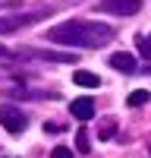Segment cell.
<instances>
[{
	"label": "cell",
	"mask_w": 151,
	"mask_h": 158,
	"mask_svg": "<svg viewBox=\"0 0 151 158\" xmlns=\"http://www.w3.org/2000/svg\"><path fill=\"white\" fill-rule=\"evenodd\" d=\"M76 149H79V152H82V155H85V152H88V130H85V127H82V130H79V133H76Z\"/></svg>",
	"instance_id": "11"
},
{
	"label": "cell",
	"mask_w": 151,
	"mask_h": 158,
	"mask_svg": "<svg viewBox=\"0 0 151 158\" xmlns=\"http://www.w3.org/2000/svg\"><path fill=\"white\" fill-rule=\"evenodd\" d=\"M113 25L107 22H85V19H69V22H57L47 29V41L66 44V48H104L113 41Z\"/></svg>",
	"instance_id": "1"
},
{
	"label": "cell",
	"mask_w": 151,
	"mask_h": 158,
	"mask_svg": "<svg viewBox=\"0 0 151 158\" xmlns=\"http://www.w3.org/2000/svg\"><path fill=\"white\" fill-rule=\"evenodd\" d=\"M138 54L145 57V63H151V41L148 38H138Z\"/></svg>",
	"instance_id": "12"
},
{
	"label": "cell",
	"mask_w": 151,
	"mask_h": 158,
	"mask_svg": "<svg viewBox=\"0 0 151 158\" xmlns=\"http://www.w3.org/2000/svg\"><path fill=\"white\" fill-rule=\"evenodd\" d=\"M0 127H3L6 133L19 136V133H25L29 120H25V114L16 108V104H0Z\"/></svg>",
	"instance_id": "2"
},
{
	"label": "cell",
	"mask_w": 151,
	"mask_h": 158,
	"mask_svg": "<svg viewBox=\"0 0 151 158\" xmlns=\"http://www.w3.org/2000/svg\"><path fill=\"white\" fill-rule=\"evenodd\" d=\"M50 158H72V149H66V146H57L54 152H50Z\"/></svg>",
	"instance_id": "13"
},
{
	"label": "cell",
	"mask_w": 151,
	"mask_h": 158,
	"mask_svg": "<svg viewBox=\"0 0 151 158\" xmlns=\"http://www.w3.org/2000/svg\"><path fill=\"white\" fill-rule=\"evenodd\" d=\"M29 57H38V60H50V63H76V54H63V51H25Z\"/></svg>",
	"instance_id": "6"
},
{
	"label": "cell",
	"mask_w": 151,
	"mask_h": 158,
	"mask_svg": "<svg viewBox=\"0 0 151 158\" xmlns=\"http://www.w3.org/2000/svg\"><path fill=\"white\" fill-rule=\"evenodd\" d=\"M0 57H3V60H10V57H13V51H6L3 44H0Z\"/></svg>",
	"instance_id": "15"
},
{
	"label": "cell",
	"mask_w": 151,
	"mask_h": 158,
	"mask_svg": "<svg viewBox=\"0 0 151 158\" xmlns=\"http://www.w3.org/2000/svg\"><path fill=\"white\" fill-rule=\"evenodd\" d=\"M0 6H16V3H0Z\"/></svg>",
	"instance_id": "16"
},
{
	"label": "cell",
	"mask_w": 151,
	"mask_h": 158,
	"mask_svg": "<svg viewBox=\"0 0 151 158\" xmlns=\"http://www.w3.org/2000/svg\"><path fill=\"white\" fill-rule=\"evenodd\" d=\"M98 136H101V139H113V136H117V120H113V117H107V120L101 123Z\"/></svg>",
	"instance_id": "10"
},
{
	"label": "cell",
	"mask_w": 151,
	"mask_h": 158,
	"mask_svg": "<svg viewBox=\"0 0 151 158\" xmlns=\"http://www.w3.org/2000/svg\"><path fill=\"white\" fill-rule=\"evenodd\" d=\"M69 114L76 117V120H91L95 117V101L91 98H72V104H69Z\"/></svg>",
	"instance_id": "5"
},
{
	"label": "cell",
	"mask_w": 151,
	"mask_h": 158,
	"mask_svg": "<svg viewBox=\"0 0 151 158\" xmlns=\"http://www.w3.org/2000/svg\"><path fill=\"white\" fill-rule=\"evenodd\" d=\"M148 92L145 89H135V92H129V98H126V101H129V108H142V104H148Z\"/></svg>",
	"instance_id": "9"
},
{
	"label": "cell",
	"mask_w": 151,
	"mask_h": 158,
	"mask_svg": "<svg viewBox=\"0 0 151 158\" xmlns=\"http://www.w3.org/2000/svg\"><path fill=\"white\" fill-rule=\"evenodd\" d=\"M47 10H38V13H19V16H0V35H10V32H19L25 25H32L38 19H44Z\"/></svg>",
	"instance_id": "3"
},
{
	"label": "cell",
	"mask_w": 151,
	"mask_h": 158,
	"mask_svg": "<svg viewBox=\"0 0 151 158\" xmlns=\"http://www.w3.org/2000/svg\"><path fill=\"white\" fill-rule=\"evenodd\" d=\"M47 133H63V123H44Z\"/></svg>",
	"instance_id": "14"
},
{
	"label": "cell",
	"mask_w": 151,
	"mask_h": 158,
	"mask_svg": "<svg viewBox=\"0 0 151 158\" xmlns=\"http://www.w3.org/2000/svg\"><path fill=\"white\" fill-rule=\"evenodd\" d=\"M110 67L120 70V73H135V57L126 54V51H120V54H110Z\"/></svg>",
	"instance_id": "7"
},
{
	"label": "cell",
	"mask_w": 151,
	"mask_h": 158,
	"mask_svg": "<svg viewBox=\"0 0 151 158\" xmlns=\"http://www.w3.org/2000/svg\"><path fill=\"white\" fill-rule=\"evenodd\" d=\"M72 82L82 85V89H98V85H101V76L91 73V70H76V73H72Z\"/></svg>",
	"instance_id": "8"
},
{
	"label": "cell",
	"mask_w": 151,
	"mask_h": 158,
	"mask_svg": "<svg viewBox=\"0 0 151 158\" xmlns=\"http://www.w3.org/2000/svg\"><path fill=\"white\" fill-rule=\"evenodd\" d=\"M142 10V0H101L98 13H110V16H135Z\"/></svg>",
	"instance_id": "4"
}]
</instances>
